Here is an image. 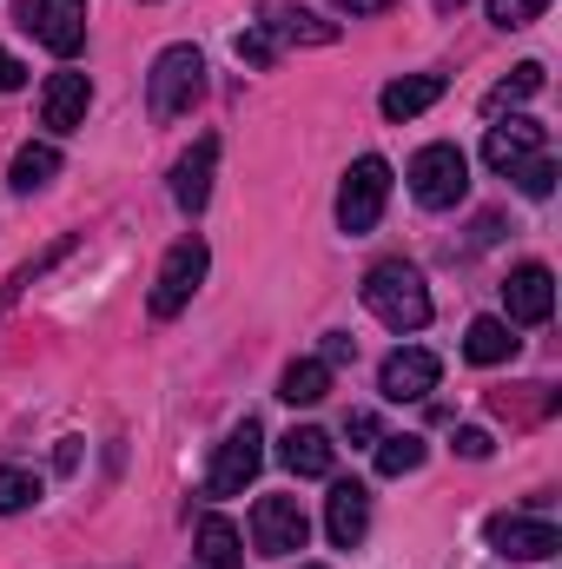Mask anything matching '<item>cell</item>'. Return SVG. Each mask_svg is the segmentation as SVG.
<instances>
[{
	"label": "cell",
	"mask_w": 562,
	"mask_h": 569,
	"mask_svg": "<svg viewBox=\"0 0 562 569\" xmlns=\"http://www.w3.org/2000/svg\"><path fill=\"white\" fill-rule=\"evenodd\" d=\"M364 311H371L378 325H391L398 338H404V331H423V325H430V284H423L418 266L384 259V266L364 272Z\"/></svg>",
	"instance_id": "obj_1"
},
{
	"label": "cell",
	"mask_w": 562,
	"mask_h": 569,
	"mask_svg": "<svg viewBox=\"0 0 562 569\" xmlns=\"http://www.w3.org/2000/svg\"><path fill=\"white\" fill-rule=\"evenodd\" d=\"M205 100V53L192 47V40H179V47H165L159 60H152V73H145V107H152V120H179V113H192Z\"/></svg>",
	"instance_id": "obj_2"
},
{
	"label": "cell",
	"mask_w": 562,
	"mask_h": 569,
	"mask_svg": "<svg viewBox=\"0 0 562 569\" xmlns=\"http://www.w3.org/2000/svg\"><path fill=\"white\" fill-rule=\"evenodd\" d=\"M411 199H418L423 212H450V206H463L470 199V159H463V146L456 140H430L411 159Z\"/></svg>",
	"instance_id": "obj_3"
},
{
	"label": "cell",
	"mask_w": 562,
	"mask_h": 569,
	"mask_svg": "<svg viewBox=\"0 0 562 569\" xmlns=\"http://www.w3.org/2000/svg\"><path fill=\"white\" fill-rule=\"evenodd\" d=\"M384 206H391V159H378V152L351 159V172L338 186V232H351V239L378 232Z\"/></svg>",
	"instance_id": "obj_4"
},
{
	"label": "cell",
	"mask_w": 562,
	"mask_h": 569,
	"mask_svg": "<svg viewBox=\"0 0 562 569\" xmlns=\"http://www.w3.org/2000/svg\"><path fill=\"white\" fill-rule=\"evenodd\" d=\"M205 272H212V246H205L199 232H185V239L159 259V279H152V318H179V311L199 298Z\"/></svg>",
	"instance_id": "obj_5"
},
{
	"label": "cell",
	"mask_w": 562,
	"mask_h": 569,
	"mask_svg": "<svg viewBox=\"0 0 562 569\" xmlns=\"http://www.w3.org/2000/svg\"><path fill=\"white\" fill-rule=\"evenodd\" d=\"M13 20L53 53V60H73L87 47V0H20Z\"/></svg>",
	"instance_id": "obj_6"
},
{
	"label": "cell",
	"mask_w": 562,
	"mask_h": 569,
	"mask_svg": "<svg viewBox=\"0 0 562 569\" xmlns=\"http://www.w3.org/2000/svg\"><path fill=\"white\" fill-rule=\"evenodd\" d=\"M259 470H265V430L245 418L239 430H225V443L212 450V463H205V497H239Z\"/></svg>",
	"instance_id": "obj_7"
},
{
	"label": "cell",
	"mask_w": 562,
	"mask_h": 569,
	"mask_svg": "<svg viewBox=\"0 0 562 569\" xmlns=\"http://www.w3.org/2000/svg\"><path fill=\"white\" fill-rule=\"evenodd\" d=\"M304 543H311V517L298 510V497H259V503H252V550H259V557L284 563V557H298Z\"/></svg>",
	"instance_id": "obj_8"
},
{
	"label": "cell",
	"mask_w": 562,
	"mask_h": 569,
	"mask_svg": "<svg viewBox=\"0 0 562 569\" xmlns=\"http://www.w3.org/2000/svg\"><path fill=\"white\" fill-rule=\"evenodd\" d=\"M490 550L496 557H510V563H550L562 550V530L550 517H490Z\"/></svg>",
	"instance_id": "obj_9"
},
{
	"label": "cell",
	"mask_w": 562,
	"mask_h": 569,
	"mask_svg": "<svg viewBox=\"0 0 562 569\" xmlns=\"http://www.w3.org/2000/svg\"><path fill=\"white\" fill-rule=\"evenodd\" d=\"M436 378H443V358H436V351H423V345H404V351H391V358H384L378 391H384L391 405H423V398L436 391Z\"/></svg>",
	"instance_id": "obj_10"
},
{
	"label": "cell",
	"mask_w": 562,
	"mask_h": 569,
	"mask_svg": "<svg viewBox=\"0 0 562 569\" xmlns=\"http://www.w3.org/2000/svg\"><path fill=\"white\" fill-rule=\"evenodd\" d=\"M87 107H93V80L80 67L47 73V87H40V127L47 133H80L87 127Z\"/></svg>",
	"instance_id": "obj_11"
},
{
	"label": "cell",
	"mask_w": 562,
	"mask_h": 569,
	"mask_svg": "<svg viewBox=\"0 0 562 569\" xmlns=\"http://www.w3.org/2000/svg\"><path fill=\"white\" fill-rule=\"evenodd\" d=\"M550 311H556V272L550 266L530 259L503 279V325H550Z\"/></svg>",
	"instance_id": "obj_12"
},
{
	"label": "cell",
	"mask_w": 562,
	"mask_h": 569,
	"mask_svg": "<svg viewBox=\"0 0 562 569\" xmlns=\"http://www.w3.org/2000/svg\"><path fill=\"white\" fill-rule=\"evenodd\" d=\"M212 179H219V133H199L192 152L172 166V206H179L185 219H199L205 199H212Z\"/></svg>",
	"instance_id": "obj_13"
},
{
	"label": "cell",
	"mask_w": 562,
	"mask_h": 569,
	"mask_svg": "<svg viewBox=\"0 0 562 569\" xmlns=\"http://www.w3.org/2000/svg\"><path fill=\"white\" fill-rule=\"evenodd\" d=\"M252 27H265L279 47H331L338 40V20H318L298 0H259V20Z\"/></svg>",
	"instance_id": "obj_14"
},
{
	"label": "cell",
	"mask_w": 562,
	"mask_h": 569,
	"mask_svg": "<svg viewBox=\"0 0 562 569\" xmlns=\"http://www.w3.org/2000/svg\"><path fill=\"white\" fill-rule=\"evenodd\" d=\"M364 530H371V490H364L358 477H338L331 497H324V537H331L338 550H358Z\"/></svg>",
	"instance_id": "obj_15"
},
{
	"label": "cell",
	"mask_w": 562,
	"mask_h": 569,
	"mask_svg": "<svg viewBox=\"0 0 562 569\" xmlns=\"http://www.w3.org/2000/svg\"><path fill=\"white\" fill-rule=\"evenodd\" d=\"M536 152H550V127L543 120H503V127H490L483 133V166L490 172H510V166H523V159H536Z\"/></svg>",
	"instance_id": "obj_16"
},
{
	"label": "cell",
	"mask_w": 562,
	"mask_h": 569,
	"mask_svg": "<svg viewBox=\"0 0 562 569\" xmlns=\"http://www.w3.org/2000/svg\"><path fill=\"white\" fill-rule=\"evenodd\" d=\"M279 463L291 477H331V470H338V443L318 425H291L279 437Z\"/></svg>",
	"instance_id": "obj_17"
},
{
	"label": "cell",
	"mask_w": 562,
	"mask_h": 569,
	"mask_svg": "<svg viewBox=\"0 0 562 569\" xmlns=\"http://www.w3.org/2000/svg\"><path fill=\"white\" fill-rule=\"evenodd\" d=\"M192 550H199V569H245V537H239V523H232V517H219V510H205V517H199Z\"/></svg>",
	"instance_id": "obj_18"
},
{
	"label": "cell",
	"mask_w": 562,
	"mask_h": 569,
	"mask_svg": "<svg viewBox=\"0 0 562 569\" xmlns=\"http://www.w3.org/2000/svg\"><path fill=\"white\" fill-rule=\"evenodd\" d=\"M443 100V73H404V80H391L384 93H378V107H384V120L391 127H404V120H418Z\"/></svg>",
	"instance_id": "obj_19"
},
{
	"label": "cell",
	"mask_w": 562,
	"mask_h": 569,
	"mask_svg": "<svg viewBox=\"0 0 562 569\" xmlns=\"http://www.w3.org/2000/svg\"><path fill=\"white\" fill-rule=\"evenodd\" d=\"M516 325H503V318H476L470 331H463V358L470 365H510L516 358Z\"/></svg>",
	"instance_id": "obj_20"
},
{
	"label": "cell",
	"mask_w": 562,
	"mask_h": 569,
	"mask_svg": "<svg viewBox=\"0 0 562 569\" xmlns=\"http://www.w3.org/2000/svg\"><path fill=\"white\" fill-rule=\"evenodd\" d=\"M60 179V146L53 140H33L13 152V172H7V186L13 192H40V186H53Z\"/></svg>",
	"instance_id": "obj_21"
},
{
	"label": "cell",
	"mask_w": 562,
	"mask_h": 569,
	"mask_svg": "<svg viewBox=\"0 0 562 569\" xmlns=\"http://www.w3.org/2000/svg\"><path fill=\"white\" fill-rule=\"evenodd\" d=\"M324 391H331V365H324V358H298V365H284V378H279L284 405H324Z\"/></svg>",
	"instance_id": "obj_22"
},
{
	"label": "cell",
	"mask_w": 562,
	"mask_h": 569,
	"mask_svg": "<svg viewBox=\"0 0 562 569\" xmlns=\"http://www.w3.org/2000/svg\"><path fill=\"white\" fill-rule=\"evenodd\" d=\"M530 93H543V67H536V60H523V67H516V73H510L503 87H490V93H483V113L496 120V113H510V107H523Z\"/></svg>",
	"instance_id": "obj_23"
},
{
	"label": "cell",
	"mask_w": 562,
	"mask_h": 569,
	"mask_svg": "<svg viewBox=\"0 0 562 569\" xmlns=\"http://www.w3.org/2000/svg\"><path fill=\"white\" fill-rule=\"evenodd\" d=\"M423 457H430L423 437H378V477H411L423 470Z\"/></svg>",
	"instance_id": "obj_24"
},
{
	"label": "cell",
	"mask_w": 562,
	"mask_h": 569,
	"mask_svg": "<svg viewBox=\"0 0 562 569\" xmlns=\"http://www.w3.org/2000/svg\"><path fill=\"white\" fill-rule=\"evenodd\" d=\"M73 246H80V232H67V239H60V246H53V252H40V259H33V266H20V272H13V279L0 284V311H7V305H13V298H20V291H27V284H40V279H47V272H53V266H60V259H67V252H73Z\"/></svg>",
	"instance_id": "obj_25"
},
{
	"label": "cell",
	"mask_w": 562,
	"mask_h": 569,
	"mask_svg": "<svg viewBox=\"0 0 562 569\" xmlns=\"http://www.w3.org/2000/svg\"><path fill=\"white\" fill-rule=\"evenodd\" d=\"M27 503H40V477L20 463H0V517H20Z\"/></svg>",
	"instance_id": "obj_26"
},
{
	"label": "cell",
	"mask_w": 562,
	"mask_h": 569,
	"mask_svg": "<svg viewBox=\"0 0 562 569\" xmlns=\"http://www.w3.org/2000/svg\"><path fill=\"white\" fill-rule=\"evenodd\" d=\"M503 179H516V192H523V199H550V192H556V159H550V152H536V159L510 166Z\"/></svg>",
	"instance_id": "obj_27"
},
{
	"label": "cell",
	"mask_w": 562,
	"mask_h": 569,
	"mask_svg": "<svg viewBox=\"0 0 562 569\" xmlns=\"http://www.w3.org/2000/svg\"><path fill=\"white\" fill-rule=\"evenodd\" d=\"M543 7H550V0H490V20H496L503 33H516V27L543 20Z\"/></svg>",
	"instance_id": "obj_28"
},
{
	"label": "cell",
	"mask_w": 562,
	"mask_h": 569,
	"mask_svg": "<svg viewBox=\"0 0 562 569\" xmlns=\"http://www.w3.org/2000/svg\"><path fill=\"white\" fill-rule=\"evenodd\" d=\"M232 47H239V60H245V67H272V60H279V40H272L265 27H245Z\"/></svg>",
	"instance_id": "obj_29"
},
{
	"label": "cell",
	"mask_w": 562,
	"mask_h": 569,
	"mask_svg": "<svg viewBox=\"0 0 562 569\" xmlns=\"http://www.w3.org/2000/svg\"><path fill=\"white\" fill-rule=\"evenodd\" d=\"M490 450H496V437H490V430H476V425H463V430H456V457H470V463H483Z\"/></svg>",
	"instance_id": "obj_30"
},
{
	"label": "cell",
	"mask_w": 562,
	"mask_h": 569,
	"mask_svg": "<svg viewBox=\"0 0 562 569\" xmlns=\"http://www.w3.org/2000/svg\"><path fill=\"white\" fill-rule=\"evenodd\" d=\"M318 358H324V365H331V371H338V365H351V358H358V338H351V331H331V338H324V351H318Z\"/></svg>",
	"instance_id": "obj_31"
},
{
	"label": "cell",
	"mask_w": 562,
	"mask_h": 569,
	"mask_svg": "<svg viewBox=\"0 0 562 569\" xmlns=\"http://www.w3.org/2000/svg\"><path fill=\"white\" fill-rule=\"evenodd\" d=\"M344 437H351V443H378V437H384L378 411H351V418H344Z\"/></svg>",
	"instance_id": "obj_32"
},
{
	"label": "cell",
	"mask_w": 562,
	"mask_h": 569,
	"mask_svg": "<svg viewBox=\"0 0 562 569\" xmlns=\"http://www.w3.org/2000/svg\"><path fill=\"white\" fill-rule=\"evenodd\" d=\"M331 7H338V13H351V20H371V13H384L391 0H331Z\"/></svg>",
	"instance_id": "obj_33"
},
{
	"label": "cell",
	"mask_w": 562,
	"mask_h": 569,
	"mask_svg": "<svg viewBox=\"0 0 562 569\" xmlns=\"http://www.w3.org/2000/svg\"><path fill=\"white\" fill-rule=\"evenodd\" d=\"M20 80H27V67H20V60H13V53H7V47H0V93H13V87H20Z\"/></svg>",
	"instance_id": "obj_34"
},
{
	"label": "cell",
	"mask_w": 562,
	"mask_h": 569,
	"mask_svg": "<svg viewBox=\"0 0 562 569\" xmlns=\"http://www.w3.org/2000/svg\"><path fill=\"white\" fill-rule=\"evenodd\" d=\"M456 7H463V0H436V13H456Z\"/></svg>",
	"instance_id": "obj_35"
},
{
	"label": "cell",
	"mask_w": 562,
	"mask_h": 569,
	"mask_svg": "<svg viewBox=\"0 0 562 569\" xmlns=\"http://www.w3.org/2000/svg\"><path fill=\"white\" fill-rule=\"evenodd\" d=\"M298 569H331V563H298Z\"/></svg>",
	"instance_id": "obj_36"
}]
</instances>
